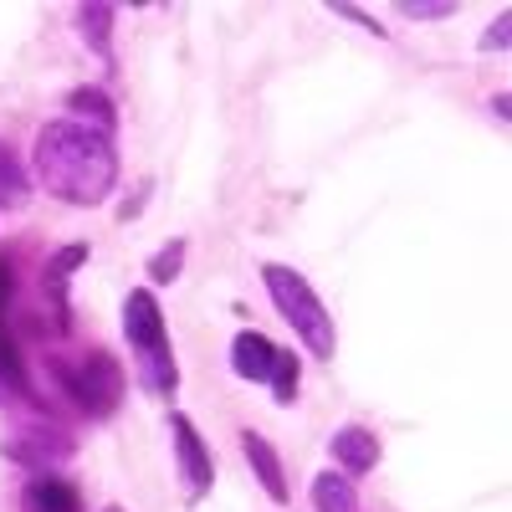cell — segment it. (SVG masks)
<instances>
[{
    "instance_id": "cell-1",
    "label": "cell",
    "mask_w": 512,
    "mask_h": 512,
    "mask_svg": "<svg viewBox=\"0 0 512 512\" xmlns=\"http://www.w3.org/2000/svg\"><path fill=\"white\" fill-rule=\"evenodd\" d=\"M36 180L67 205H103L118 185V149L108 134H93L72 118H52L31 149Z\"/></svg>"
},
{
    "instance_id": "cell-2",
    "label": "cell",
    "mask_w": 512,
    "mask_h": 512,
    "mask_svg": "<svg viewBox=\"0 0 512 512\" xmlns=\"http://www.w3.org/2000/svg\"><path fill=\"white\" fill-rule=\"evenodd\" d=\"M123 333H128V349L139 359V379L144 390L169 395L180 384V364L175 349H169V333H164V313H159V297L154 292H128L123 297Z\"/></svg>"
},
{
    "instance_id": "cell-3",
    "label": "cell",
    "mask_w": 512,
    "mask_h": 512,
    "mask_svg": "<svg viewBox=\"0 0 512 512\" xmlns=\"http://www.w3.org/2000/svg\"><path fill=\"white\" fill-rule=\"evenodd\" d=\"M262 282H267V292H272L277 313H282V318L292 323V333L308 344V354H313V359H333L338 333H333L328 308L318 303V292L297 277L292 267H282V262H267V267H262Z\"/></svg>"
},
{
    "instance_id": "cell-4",
    "label": "cell",
    "mask_w": 512,
    "mask_h": 512,
    "mask_svg": "<svg viewBox=\"0 0 512 512\" xmlns=\"http://www.w3.org/2000/svg\"><path fill=\"white\" fill-rule=\"evenodd\" d=\"M52 374H57V384H62V395L82 410V415H113L118 405H123V369H118V359L113 354H103V349H88L82 359H62V364H52Z\"/></svg>"
},
{
    "instance_id": "cell-5",
    "label": "cell",
    "mask_w": 512,
    "mask_h": 512,
    "mask_svg": "<svg viewBox=\"0 0 512 512\" xmlns=\"http://www.w3.org/2000/svg\"><path fill=\"white\" fill-rule=\"evenodd\" d=\"M169 431H175V461H180V477H185L190 497H205L210 482H216V466H210V451H205L200 431H195L185 415L169 420Z\"/></svg>"
},
{
    "instance_id": "cell-6",
    "label": "cell",
    "mask_w": 512,
    "mask_h": 512,
    "mask_svg": "<svg viewBox=\"0 0 512 512\" xmlns=\"http://www.w3.org/2000/svg\"><path fill=\"white\" fill-rule=\"evenodd\" d=\"M328 451H333L338 466H344L349 482L379 466V441H374V431H364V425H344V431H333V446Z\"/></svg>"
},
{
    "instance_id": "cell-7",
    "label": "cell",
    "mask_w": 512,
    "mask_h": 512,
    "mask_svg": "<svg viewBox=\"0 0 512 512\" xmlns=\"http://www.w3.org/2000/svg\"><path fill=\"white\" fill-rule=\"evenodd\" d=\"M67 451H72V441H67L62 431H21V436H11V446H6V456H11V461L36 466L41 477H47V466L67 461Z\"/></svg>"
},
{
    "instance_id": "cell-8",
    "label": "cell",
    "mask_w": 512,
    "mask_h": 512,
    "mask_svg": "<svg viewBox=\"0 0 512 512\" xmlns=\"http://www.w3.org/2000/svg\"><path fill=\"white\" fill-rule=\"evenodd\" d=\"M272 364H277V344H272V338L251 333V328L231 338V369H236L241 379L267 384V379H272Z\"/></svg>"
},
{
    "instance_id": "cell-9",
    "label": "cell",
    "mask_w": 512,
    "mask_h": 512,
    "mask_svg": "<svg viewBox=\"0 0 512 512\" xmlns=\"http://www.w3.org/2000/svg\"><path fill=\"white\" fill-rule=\"evenodd\" d=\"M241 451H246V461H251L256 482L267 487V497H272V502H287V472H282L277 451H272L262 436H256V431H241Z\"/></svg>"
},
{
    "instance_id": "cell-10",
    "label": "cell",
    "mask_w": 512,
    "mask_h": 512,
    "mask_svg": "<svg viewBox=\"0 0 512 512\" xmlns=\"http://www.w3.org/2000/svg\"><path fill=\"white\" fill-rule=\"evenodd\" d=\"M67 113H72V123H82V128H93V134H108L113 139V98L103 88H72Z\"/></svg>"
},
{
    "instance_id": "cell-11",
    "label": "cell",
    "mask_w": 512,
    "mask_h": 512,
    "mask_svg": "<svg viewBox=\"0 0 512 512\" xmlns=\"http://www.w3.org/2000/svg\"><path fill=\"white\" fill-rule=\"evenodd\" d=\"M26 512H82V497L62 477H36L26 487Z\"/></svg>"
},
{
    "instance_id": "cell-12",
    "label": "cell",
    "mask_w": 512,
    "mask_h": 512,
    "mask_svg": "<svg viewBox=\"0 0 512 512\" xmlns=\"http://www.w3.org/2000/svg\"><path fill=\"white\" fill-rule=\"evenodd\" d=\"M31 200V175L26 164L16 159V149L0 144V210H21Z\"/></svg>"
},
{
    "instance_id": "cell-13",
    "label": "cell",
    "mask_w": 512,
    "mask_h": 512,
    "mask_svg": "<svg viewBox=\"0 0 512 512\" xmlns=\"http://www.w3.org/2000/svg\"><path fill=\"white\" fill-rule=\"evenodd\" d=\"M313 507L318 512H359V497L344 472H318L313 477Z\"/></svg>"
},
{
    "instance_id": "cell-14",
    "label": "cell",
    "mask_w": 512,
    "mask_h": 512,
    "mask_svg": "<svg viewBox=\"0 0 512 512\" xmlns=\"http://www.w3.org/2000/svg\"><path fill=\"white\" fill-rule=\"evenodd\" d=\"M82 262H88V246H82V241H72L67 251H57L52 262H47V272H41V282H47V292H52V297H62V292H67V277H72V272H77Z\"/></svg>"
},
{
    "instance_id": "cell-15",
    "label": "cell",
    "mask_w": 512,
    "mask_h": 512,
    "mask_svg": "<svg viewBox=\"0 0 512 512\" xmlns=\"http://www.w3.org/2000/svg\"><path fill=\"white\" fill-rule=\"evenodd\" d=\"M0 390L6 395H26V369H21V349L16 338L0 328Z\"/></svg>"
},
{
    "instance_id": "cell-16",
    "label": "cell",
    "mask_w": 512,
    "mask_h": 512,
    "mask_svg": "<svg viewBox=\"0 0 512 512\" xmlns=\"http://www.w3.org/2000/svg\"><path fill=\"white\" fill-rule=\"evenodd\" d=\"M77 26L88 36L93 52H108V26H113V6H82L77 11Z\"/></svg>"
},
{
    "instance_id": "cell-17",
    "label": "cell",
    "mask_w": 512,
    "mask_h": 512,
    "mask_svg": "<svg viewBox=\"0 0 512 512\" xmlns=\"http://www.w3.org/2000/svg\"><path fill=\"white\" fill-rule=\"evenodd\" d=\"M297 369H303V364H297V354H282V349H277V364H272V379H267V384H272V395H277L282 405H287L292 390H297Z\"/></svg>"
},
{
    "instance_id": "cell-18",
    "label": "cell",
    "mask_w": 512,
    "mask_h": 512,
    "mask_svg": "<svg viewBox=\"0 0 512 512\" xmlns=\"http://www.w3.org/2000/svg\"><path fill=\"white\" fill-rule=\"evenodd\" d=\"M180 262H185V241H169V246L154 256V267H149V272H154V282H169V277L180 272Z\"/></svg>"
},
{
    "instance_id": "cell-19",
    "label": "cell",
    "mask_w": 512,
    "mask_h": 512,
    "mask_svg": "<svg viewBox=\"0 0 512 512\" xmlns=\"http://www.w3.org/2000/svg\"><path fill=\"white\" fill-rule=\"evenodd\" d=\"M507 31H512V11H502V16L492 21V31L482 36V52H507V41H512Z\"/></svg>"
},
{
    "instance_id": "cell-20",
    "label": "cell",
    "mask_w": 512,
    "mask_h": 512,
    "mask_svg": "<svg viewBox=\"0 0 512 512\" xmlns=\"http://www.w3.org/2000/svg\"><path fill=\"white\" fill-rule=\"evenodd\" d=\"M11 297H16V272H11V262H6V256H0V318H6Z\"/></svg>"
},
{
    "instance_id": "cell-21",
    "label": "cell",
    "mask_w": 512,
    "mask_h": 512,
    "mask_svg": "<svg viewBox=\"0 0 512 512\" xmlns=\"http://www.w3.org/2000/svg\"><path fill=\"white\" fill-rule=\"evenodd\" d=\"M400 11H405L410 21H446L456 6H400Z\"/></svg>"
},
{
    "instance_id": "cell-22",
    "label": "cell",
    "mask_w": 512,
    "mask_h": 512,
    "mask_svg": "<svg viewBox=\"0 0 512 512\" xmlns=\"http://www.w3.org/2000/svg\"><path fill=\"white\" fill-rule=\"evenodd\" d=\"M103 512H123V507H103Z\"/></svg>"
}]
</instances>
